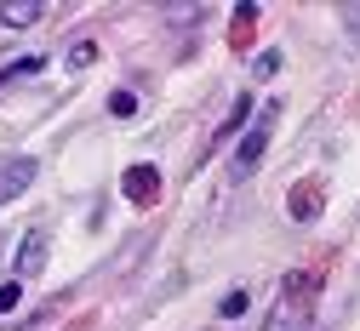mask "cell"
Segmentation results:
<instances>
[{"label":"cell","mask_w":360,"mask_h":331,"mask_svg":"<svg viewBox=\"0 0 360 331\" xmlns=\"http://www.w3.org/2000/svg\"><path fill=\"white\" fill-rule=\"evenodd\" d=\"M275 120H281V103H263L257 109V120L246 126V137H240V149H235V177H252L257 171V160H263V149H269V131H275Z\"/></svg>","instance_id":"6da1fadb"},{"label":"cell","mask_w":360,"mask_h":331,"mask_svg":"<svg viewBox=\"0 0 360 331\" xmlns=\"http://www.w3.org/2000/svg\"><path fill=\"white\" fill-rule=\"evenodd\" d=\"M326 257H314V263H297V268H286L281 274V303H303V309H314V297L326 292Z\"/></svg>","instance_id":"7a4b0ae2"},{"label":"cell","mask_w":360,"mask_h":331,"mask_svg":"<svg viewBox=\"0 0 360 331\" xmlns=\"http://www.w3.org/2000/svg\"><path fill=\"white\" fill-rule=\"evenodd\" d=\"M286 212H292V223H314V217L326 212V177H303V183H292Z\"/></svg>","instance_id":"3957f363"},{"label":"cell","mask_w":360,"mask_h":331,"mask_svg":"<svg viewBox=\"0 0 360 331\" xmlns=\"http://www.w3.org/2000/svg\"><path fill=\"white\" fill-rule=\"evenodd\" d=\"M120 195H126L131 206H155V200H160V171H155V166H126Z\"/></svg>","instance_id":"277c9868"},{"label":"cell","mask_w":360,"mask_h":331,"mask_svg":"<svg viewBox=\"0 0 360 331\" xmlns=\"http://www.w3.org/2000/svg\"><path fill=\"white\" fill-rule=\"evenodd\" d=\"M46 246H52V234H46V228H29L23 246H18V263H12V268H18L12 280H34L40 268H46Z\"/></svg>","instance_id":"5b68a950"},{"label":"cell","mask_w":360,"mask_h":331,"mask_svg":"<svg viewBox=\"0 0 360 331\" xmlns=\"http://www.w3.org/2000/svg\"><path fill=\"white\" fill-rule=\"evenodd\" d=\"M309 314L314 309H303V303H275L269 320H263V331H309Z\"/></svg>","instance_id":"8992f818"},{"label":"cell","mask_w":360,"mask_h":331,"mask_svg":"<svg viewBox=\"0 0 360 331\" xmlns=\"http://www.w3.org/2000/svg\"><path fill=\"white\" fill-rule=\"evenodd\" d=\"M29 183H34V160H6L0 166V200H18Z\"/></svg>","instance_id":"52a82bcc"},{"label":"cell","mask_w":360,"mask_h":331,"mask_svg":"<svg viewBox=\"0 0 360 331\" xmlns=\"http://www.w3.org/2000/svg\"><path fill=\"white\" fill-rule=\"evenodd\" d=\"M252 40H257V6L246 0V6L235 12V23H229V46H235V52H246Z\"/></svg>","instance_id":"ba28073f"},{"label":"cell","mask_w":360,"mask_h":331,"mask_svg":"<svg viewBox=\"0 0 360 331\" xmlns=\"http://www.w3.org/2000/svg\"><path fill=\"white\" fill-rule=\"evenodd\" d=\"M46 18V6L40 0H18V6H0V23H12V29H29V23H40Z\"/></svg>","instance_id":"9c48e42d"},{"label":"cell","mask_w":360,"mask_h":331,"mask_svg":"<svg viewBox=\"0 0 360 331\" xmlns=\"http://www.w3.org/2000/svg\"><path fill=\"white\" fill-rule=\"evenodd\" d=\"M98 63V40H75L69 46V69H92Z\"/></svg>","instance_id":"30bf717a"},{"label":"cell","mask_w":360,"mask_h":331,"mask_svg":"<svg viewBox=\"0 0 360 331\" xmlns=\"http://www.w3.org/2000/svg\"><path fill=\"white\" fill-rule=\"evenodd\" d=\"M217 314H223V320H240V314H246V292L235 286L229 297H223V303H217Z\"/></svg>","instance_id":"8fae6325"},{"label":"cell","mask_w":360,"mask_h":331,"mask_svg":"<svg viewBox=\"0 0 360 331\" xmlns=\"http://www.w3.org/2000/svg\"><path fill=\"white\" fill-rule=\"evenodd\" d=\"M23 303V286H18V280H0V314H12Z\"/></svg>","instance_id":"7c38bea8"},{"label":"cell","mask_w":360,"mask_h":331,"mask_svg":"<svg viewBox=\"0 0 360 331\" xmlns=\"http://www.w3.org/2000/svg\"><path fill=\"white\" fill-rule=\"evenodd\" d=\"M275 69H281V52H257V63H252V74H263V80H269V74H275Z\"/></svg>","instance_id":"4fadbf2b"},{"label":"cell","mask_w":360,"mask_h":331,"mask_svg":"<svg viewBox=\"0 0 360 331\" xmlns=\"http://www.w3.org/2000/svg\"><path fill=\"white\" fill-rule=\"evenodd\" d=\"M131 109H138V98H131V91H115V98H109V115H131Z\"/></svg>","instance_id":"5bb4252c"}]
</instances>
